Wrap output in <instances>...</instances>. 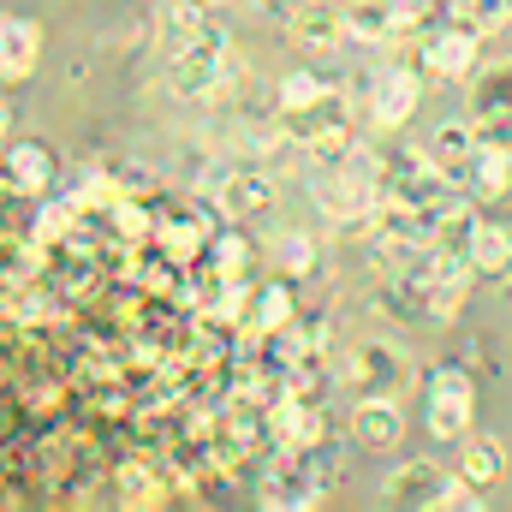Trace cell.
<instances>
[{
    "label": "cell",
    "instance_id": "1",
    "mask_svg": "<svg viewBox=\"0 0 512 512\" xmlns=\"http://www.w3.org/2000/svg\"><path fill=\"white\" fill-rule=\"evenodd\" d=\"M322 465L310 459V447H280L274 465L262 471V507L274 512H310L322 501Z\"/></svg>",
    "mask_w": 512,
    "mask_h": 512
},
{
    "label": "cell",
    "instance_id": "2",
    "mask_svg": "<svg viewBox=\"0 0 512 512\" xmlns=\"http://www.w3.org/2000/svg\"><path fill=\"white\" fill-rule=\"evenodd\" d=\"M405 382H411V358H405L399 346H382V340L352 346V358H346V387H352L358 399H399Z\"/></svg>",
    "mask_w": 512,
    "mask_h": 512
},
{
    "label": "cell",
    "instance_id": "3",
    "mask_svg": "<svg viewBox=\"0 0 512 512\" xmlns=\"http://www.w3.org/2000/svg\"><path fill=\"white\" fill-rule=\"evenodd\" d=\"M471 411H477V387L459 370H435L423 387V417L435 441H465L471 435Z\"/></svg>",
    "mask_w": 512,
    "mask_h": 512
},
{
    "label": "cell",
    "instance_id": "4",
    "mask_svg": "<svg viewBox=\"0 0 512 512\" xmlns=\"http://www.w3.org/2000/svg\"><path fill=\"white\" fill-rule=\"evenodd\" d=\"M477 42H483V30H477L471 18L429 30V36H423V72H429V78H471Z\"/></svg>",
    "mask_w": 512,
    "mask_h": 512
},
{
    "label": "cell",
    "instance_id": "5",
    "mask_svg": "<svg viewBox=\"0 0 512 512\" xmlns=\"http://www.w3.org/2000/svg\"><path fill=\"white\" fill-rule=\"evenodd\" d=\"M280 131H286L292 143H304V149H322V143H334V137L352 131V108H346L340 90H328V96L310 102V108H280Z\"/></svg>",
    "mask_w": 512,
    "mask_h": 512
},
{
    "label": "cell",
    "instance_id": "6",
    "mask_svg": "<svg viewBox=\"0 0 512 512\" xmlns=\"http://www.w3.org/2000/svg\"><path fill=\"white\" fill-rule=\"evenodd\" d=\"M286 30H292V42L310 48V54H328V48H340V42L352 36V30H346V6H334V0H304V6H292Z\"/></svg>",
    "mask_w": 512,
    "mask_h": 512
},
{
    "label": "cell",
    "instance_id": "7",
    "mask_svg": "<svg viewBox=\"0 0 512 512\" xmlns=\"http://www.w3.org/2000/svg\"><path fill=\"white\" fill-rule=\"evenodd\" d=\"M447 483H453V477H447L435 459H411V465H399L382 483V501L387 507H441Z\"/></svg>",
    "mask_w": 512,
    "mask_h": 512
},
{
    "label": "cell",
    "instance_id": "8",
    "mask_svg": "<svg viewBox=\"0 0 512 512\" xmlns=\"http://www.w3.org/2000/svg\"><path fill=\"white\" fill-rule=\"evenodd\" d=\"M352 441L364 453H393L405 441V411L399 399H358L352 405Z\"/></svg>",
    "mask_w": 512,
    "mask_h": 512
},
{
    "label": "cell",
    "instance_id": "9",
    "mask_svg": "<svg viewBox=\"0 0 512 512\" xmlns=\"http://www.w3.org/2000/svg\"><path fill=\"white\" fill-rule=\"evenodd\" d=\"M215 203H221L233 221H256V215H268V209H274V179H268L262 167H239V173H227V179H221Z\"/></svg>",
    "mask_w": 512,
    "mask_h": 512
},
{
    "label": "cell",
    "instance_id": "10",
    "mask_svg": "<svg viewBox=\"0 0 512 512\" xmlns=\"http://www.w3.org/2000/svg\"><path fill=\"white\" fill-rule=\"evenodd\" d=\"M370 114H376V126H405V120L417 114V78H411L405 66H382V72H376V84H370Z\"/></svg>",
    "mask_w": 512,
    "mask_h": 512
},
{
    "label": "cell",
    "instance_id": "11",
    "mask_svg": "<svg viewBox=\"0 0 512 512\" xmlns=\"http://www.w3.org/2000/svg\"><path fill=\"white\" fill-rule=\"evenodd\" d=\"M477 149H483V131H477V120H447V126H435V137H429V155H435L453 179H465V173H471Z\"/></svg>",
    "mask_w": 512,
    "mask_h": 512
},
{
    "label": "cell",
    "instance_id": "12",
    "mask_svg": "<svg viewBox=\"0 0 512 512\" xmlns=\"http://www.w3.org/2000/svg\"><path fill=\"white\" fill-rule=\"evenodd\" d=\"M346 30L358 42H393L405 30V0H346Z\"/></svg>",
    "mask_w": 512,
    "mask_h": 512
},
{
    "label": "cell",
    "instance_id": "13",
    "mask_svg": "<svg viewBox=\"0 0 512 512\" xmlns=\"http://www.w3.org/2000/svg\"><path fill=\"white\" fill-rule=\"evenodd\" d=\"M36 54H42V30L30 18H6L0 24V72H6V84L30 78L36 72Z\"/></svg>",
    "mask_w": 512,
    "mask_h": 512
},
{
    "label": "cell",
    "instance_id": "14",
    "mask_svg": "<svg viewBox=\"0 0 512 512\" xmlns=\"http://www.w3.org/2000/svg\"><path fill=\"white\" fill-rule=\"evenodd\" d=\"M48 185H54V155H48L42 143H12V149H6V191L36 197V191H48Z\"/></svg>",
    "mask_w": 512,
    "mask_h": 512
},
{
    "label": "cell",
    "instance_id": "15",
    "mask_svg": "<svg viewBox=\"0 0 512 512\" xmlns=\"http://www.w3.org/2000/svg\"><path fill=\"white\" fill-rule=\"evenodd\" d=\"M453 471H459L471 489H495V483L507 477V453H501V441H489V435H465Z\"/></svg>",
    "mask_w": 512,
    "mask_h": 512
},
{
    "label": "cell",
    "instance_id": "16",
    "mask_svg": "<svg viewBox=\"0 0 512 512\" xmlns=\"http://www.w3.org/2000/svg\"><path fill=\"white\" fill-rule=\"evenodd\" d=\"M471 120H512V60L471 78Z\"/></svg>",
    "mask_w": 512,
    "mask_h": 512
},
{
    "label": "cell",
    "instance_id": "17",
    "mask_svg": "<svg viewBox=\"0 0 512 512\" xmlns=\"http://www.w3.org/2000/svg\"><path fill=\"white\" fill-rule=\"evenodd\" d=\"M471 262H477V274H512V227L507 221H477Z\"/></svg>",
    "mask_w": 512,
    "mask_h": 512
},
{
    "label": "cell",
    "instance_id": "18",
    "mask_svg": "<svg viewBox=\"0 0 512 512\" xmlns=\"http://www.w3.org/2000/svg\"><path fill=\"white\" fill-rule=\"evenodd\" d=\"M465 179H471V191H477V197H501V191L512 185V149H507V143H483Z\"/></svg>",
    "mask_w": 512,
    "mask_h": 512
},
{
    "label": "cell",
    "instance_id": "19",
    "mask_svg": "<svg viewBox=\"0 0 512 512\" xmlns=\"http://www.w3.org/2000/svg\"><path fill=\"white\" fill-rule=\"evenodd\" d=\"M459 18H465V0H405V36H429Z\"/></svg>",
    "mask_w": 512,
    "mask_h": 512
},
{
    "label": "cell",
    "instance_id": "20",
    "mask_svg": "<svg viewBox=\"0 0 512 512\" xmlns=\"http://www.w3.org/2000/svg\"><path fill=\"white\" fill-rule=\"evenodd\" d=\"M251 316H256V328H268V334L286 328V322H292V292H286V286H262L256 304H251Z\"/></svg>",
    "mask_w": 512,
    "mask_h": 512
},
{
    "label": "cell",
    "instance_id": "21",
    "mask_svg": "<svg viewBox=\"0 0 512 512\" xmlns=\"http://www.w3.org/2000/svg\"><path fill=\"white\" fill-rule=\"evenodd\" d=\"M328 96V84L316 78V72H286L280 78V108H310V102H322Z\"/></svg>",
    "mask_w": 512,
    "mask_h": 512
},
{
    "label": "cell",
    "instance_id": "22",
    "mask_svg": "<svg viewBox=\"0 0 512 512\" xmlns=\"http://www.w3.org/2000/svg\"><path fill=\"white\" fill-rule=\"evenodd\" d=\"M465 18H471L483 36H495V30L512 24V0H465Z\"/></svg>",
    "mask_w": 512,
    "mask_h": 512
},
{
    "label": "cell",
    "instance_id": "23",
    "mask_svg": "<svg viewBox=\"0 0 512 512\" xmlns=\"http://www.w3.org/2000/svg\"><path fill=\"white\" fill-rule=\"evenodd\" d=\"M280 262H286V274H304V268H316V245L310 239H286L280 245Z\"/></svg>",
    "mask_w": 512,
    "mask_h": 512
},
{
    "label": "cell",
    "instance_id": "24",
    "mask_svg": "<svg viewBox=\"0 0 512 512\" xmlns=\"http://www.w3.org/2000/svg\"><path fill=\"white\" fill-rule=\"evenodd\" d=\"M120 489H126V501H137V507H149V501H155V495H149V477H143L137 465L120 471Z\"/></svg>",
    "mask_w": 512,
    "mask_h": 512
},
{
    "label": "cell",
    "instance_id": "25",
    "mask_svg": "<svg viewBox=\"0 0 512 512\" xmlns=\"http://www.w3.org/2000/svg\"><path fill=\"white\" fill-rule=\"evenodd\" d=\"M167 6H179V12H215L221 0H167Z\"/></svg>",
    "mask_w": 512,
    "mask_h": 512
}]
</instances>
